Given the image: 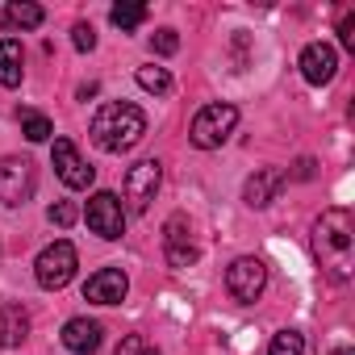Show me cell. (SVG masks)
<instances>
[{"mask_svg": "<svg viewBox=\"0 0 355 355\" xmlns=\"http://www.w3.org/2000/svg\"><path fill=\"white\" fill-rule=\"evenodd\" d=\"M71 42H76V51H92V46H96V30H92L88 21H80V26L71 30Z\"/></svg>", "mask_w": 355, "mask_h": 355, "instance_id": "cb8c5ba5", "label": "cell"}, {"mask_svg": "<svg viewBox=\"0 0 355 355\" xmlns=\"http://www.w3.org/2000/svg\"><path fill=\"white\" fill-rule=\"evenodd\" d=\"M138 84L146 88V92H155V96H167L171 92V76H167V67H138Z\"/></svg>", "mask_w": 355, "mask_h": 355, "instance_id": "ffe728a7", "label": "cell"}, {"mask_svg": "<svg viewBox=\"0 0 355 355\" xmlns=\"http://www.w3.org/2000/svg\"><path fill=\"white\" fill-rule=\"evenodd\" d=\"M284 180H288V175H284L280 167H259L251 180H247V189H243V201H247L251 209H263V205L276 201V193L284 189Z\"/></svg>", "mask_w": 355, "mask_h": 355, "instance_id": "4fadbf2b", "label": "cell"}, {"mask_svg": "<svg viewBox=\"0 0 355 355\" xmlns=\"http://www.w3.org/2000/svg\"><path fill=\"white\" fill-rule=\"evenodd\" d=\"M313 255L334 284H347L355 272V218L351 209H326L313 222Z\"/></svg>", "mask_w": 355, "mask_h": 355, "instance_id": "6da1fadb", "label": "cell"}, {"mask_svg": "<svg viewBox=\"0 0 355 355\" xmlns=\"http://www.w3.org/2000/svg\"><path fill=\"white\" fill-rule=\"evenodd\" d=\"M34 184H38V175H34V163L30 159H0V205H26L34 197Z\"/></svg>", "mask_w": 355, "mask_h": 355, "instance_id": "8992f818", "label": "cell"}, {"mask_svg": "<svg viewBox=\"0 0 355 355\" xmlns=\"http://www.w3.org/2000/svg\"><path fill=\"white\" fill-rule=\"evenodd\" d=\"M51 163H55L59 180H63L67 189H88V184L96 180V171L80 159V150H76L71 138H55V146H51Z\"/></svg>", "mask_w": 355, "mask_h": 355, "instance_id": "ba28073f", "label": "cell"}, {"mask_svg": "<svg viewBox=\"0 0 355 355\" xmlns=\"http://www.w3.org/2000/svg\"><path fill=\"white\" fill-rule=\"evenodd\" d=\"M159 184H163V167H159V159H142V163H134V167L125 171V184H121L130 209H134V214H146L150 201H155V193H159Z\"/></svg>", "mask_w": 355, "mask_h": 355, "instance_id": "52a82bcc", "label": "cell"}, {"mask_svg": "<svg viewBox=\"0 0 355 355\" xmlns=\"http://www.w3.org/2000/svg\"><path fill=\"white\" fill-rule=\"evenodd\" d=\"M163 255H167L171 268H189V263H197V247H193L189 222H184L180 214L167 218V226H163Z\"/></svg>", "mask_w": 355, "mask_h": 355, "instance_id": "30bf717a", "label": "cell"}, {"mask_svg": "<svg viewBox=\"0 0 355 355\" xmlns=\"http://www.w3.org/2000/svg\"><path fill=\"white\" fill-rule=\"evenodd\" d=\"M26 334H30V313L21 305H5V309H0V347H21Z\"/></svg>", "mask_w": 355, "mask_h": 355, "instance_id": "2e32d148", "label": "cell"}, {"mask_svg": "<svg viewBox=\"0 0 355 355\" xmlns=\"http://www.w3.org/2000/svg\"><path fill=\"white\" fill-rule=\"evenodd\" d=\"M138 355H159V351H146V347H142V351H138Z\"/></svg>", "mask_w": 355, "mask_h": 355, "instance_id": "83f0119b", "label": "cell"}, {"mask_svg": "<svg viewBox=\"0 0 355 355\" xmlns=\"http://www.w3.org/2000/svg\"><path fill=\"white\" fill-rule=\"evenodd\" d=\"M334 355H351V351H334Z\"/></svg>", "mask_w": 355, "mask_h": 355, "instance_id": "f1b7e54d", "label": "cell"}, {"mask_svg": "<svg viewBox=\"0 0 355 355\" xmlns=\"http://www.w3.org/2000/svg\"><path fill=\"white\" fill-rule=\"evenodd\" d=\"M297 175H301V180H309V175H313V159H301L297 163Z\"/></svg>", "mask_w": 355, "mask_h": 355, "instance_id": "4316f807", "label": "cell"}, {"mask_svg": "<svg viewBox=\"0 0 355 355\" xmlns=\"http://www.w3.org/2000/svg\"><path fill=\"white\" fill-rule=\"evenodd\" d=\"M88 230L101 234V239H121L125 234V214H121V201L113 193H96L88 201Z\"/></svg>", "mask_w": 355, "mask_h": 355, "instance_id": "9c48e42d", "label": "cell"}, {"mask_svg": "<svg viewBox=\"0 0 355 355\" xmlns=\"http://www.w3.org/2000/svg\"><path fill=\"white\" fill-rule=\"evenodd\" d=\"M125 288H130V280H125L121 268H101L96 276H88V284H84V301H96V305H121V301H125Z\"/></svg>", "mask_w": 355, "mask_h": 355, "instance_id": "8fae6325", "label": "cell"}, {"mask_svg": "<svg viewBox=\"0 0 355 355\" xmlns=\"http://www.w3.org/2000/svg\"><path fill=\"white\" fill-rule=\"evenodd\" d=\"M268 355H305V338L297 330H280V334H272Z\"/></svg>", "mask_w": 355, "mask_h": 355, "instance_id": "44dd1931", "label": "cell"}, {"mask_svg": "<svg viewBox=\"0 0 355 355\" xmlns=\"http://www.w3.org/2000/svg\"><path fill=\"white\" fill-rule=\"evenodd\" d=\"M150 51H155V55H175V51H180V38H175V30L150 34Z\"/></svg>", "mask_w": 355, "mask_h": 355, "instance_id": "603a6c76", "label": "cell"}, {"mask_svg": "<svg viewBox=\"0 0 355 355\" xmlns=\"http://www.w3.org/2000/svg\"><path fill=\"white\" fill-rule=\"evenodd\" d=\"M21 42L17 38H0V88H17L26 67H21Z\"/></svg>", "mask_w": 355, "mask_h": 355, "instance_id": "9a60e30c", "label": "cell"}, {"mask_svg": "<svg viewBox=\"0 0 355 355\" xmlns=\"http://www.w3.org/2000/svg\"><path fill=\"white\" fill-rule=\"evenodd\" d=\"M46 21L42 5H30V0H21V5H9L5 9V30H38Z\"/></svg>", "mask_w": 355, "mask_h": 355, "instance_id": "e0dca14e", "label": "cell"}, {"mask_svg": "<svg viewBox=\"0 0 355 355\" xmlns=\"http://www.w3.org/2000/svg\"><path fill=\"white\" fill-rule=\"evenodd\" d=\"M301 76L309 80V84H330L334 80V71H338V55H334V46H326V42H309L305 51H301Z\"/></svg>", "mask_w": 355, "mask_h": 355, "instance_id": "7c38bea8", "label": "cell"}, {"mask_svg": "<svg viewBox=\"0 0 355 355\" xmlns=\"http://www.w3.org/2000/svg\"><path fill=\"white\" fill-rule=\"evenodd\" d=\"M142 134H146V113L138 105H130V101H109L92 117V142L101 150H109V155L134 150L142 142Z\"/></svg>", "mask_w": 355, "mask_h": 355, "instance_id": "7a4b0ae2", "label": "cell"}, {"mask_svg": "<svg viewBox=\"0 0 355 355\" xmlns=\"http://www.w3.org/2000/svg\"><path fill=\"white\" fill-rule=\"evenodd\" d=\"M101 334H105L101 322H92V318H71V322L63 326V347H67L71 355H92V351L101 347Z\"/></svg>", "mask_w": 355, "mask_h": 355, "instance_id": "5bb4252c", "label": "cell"}, {"mask_svg": "<svg viewBox=\"0 0 355 355\" xmlns=\"http://www.w3.org/2000/svg\"><path fill=\"white\" fill-rule=\"evenodd\" d=\"M338 34H343V46H347V51H355V17H347V21L338 26Z\"/></svg>", "mask_w": 355, "mask_h": 355, "instance_id": "d4e9b609", "label": "cell"}, {"mask_svg": "<svg viewBox=\"0 0 355 355\" xmlns=\"http://www.w3.org/2000/svg\"><path fill=\"white\" fill-rule=\"evenodd\" d=\"M21 134H26L30 142H46V138L55 134V125H51V117H42V113L21 109Z\"/></svg>", "mask_w": 355, "mask_h": 355, "instance_id": "d6986e66", "label": "cell"}, {"mask_svg": "<svg viewBox=\"0 0 355 355\" xmlns=\"http://www.w3.org/2000/svg\"><path fill=\"white\" fill-rule=\"evenodd\" d=\"M76 247L67 243V239H59V243H51L42 255H38V263H34V280L42 284V288H63V284H71V276H76Z\"/></svg>", "mask_w": 355, "mask_h": 355, "instance_id": "277c9868", "label": "cell"}, {"mask_svg": "<svg viewBox=\"0 0 355 355\" xmlns=\"http://www.w3.org/2000/svg\"><path fill=\"white\" fill-rule=\"evenodd\" d=\"M263 284H268V263L255 259V255H243V259H234L226 268V288H230V297L239 305H255Z\"/></svg>", "mask_w": 355, "mask_h": 355, "instance_id": "5b68a950", "label": "cell"}, {"mask_svg": "<svg viewBox=\"0 0 355 355\" xmlns=\"http://www.w3.org/2000/svg\"><path fill=\"white\" fill-rule=\"evenodd\" d=\"M138 351H142V338L138 334H125L121 347H117V355H138Z\"/></svg>", "mask_w": 355, "mask_h": 355, "instance_id": "484cf974", "label": "cell"}, {"mask_svg": "<svg viewBox=\"0 0 355 355\" xmlns=\"http://www.w3.org/2000/svg\"><path fill=\"white\" fill-rule=\"evenodd\" d=\"M234 125H239V109L226 105V101H214V105H205V109L193 117L189 142H193L197 150H218V146L234 134Z\"/></svg>", "mask_w": 355, "mask_h": 355, "instance_id": "3957f363", "label": "cell"}, {"mask_svg": "<svg viewBox=\"0 0 355 355\" xmlns=\"http://www.w3.org/2000/svg\"><path fill=\"white\" fill-rule=\"evenodd\" d=\"M109 21H113L121 34H130V30H138V26L146 21V5H113V9H109Z\"/></svg>", "mask_w": 355, "mask_h": 355, "instance_id": "ac0fdd59", "label": "cell"}, {"mask_svg": "<svg viewBox=\"0 0 355 355\" xmlns=\"http://www.w3.org/2000/svg\"><path fill=\"white\" fill-rule=\"evenodd\" d=\"M46 218L59 226V230H67V226H76V218H80V209L71 205V201H59V205H51L46 209Z\"/></svg>", "mask_w": 355, "mask_h": 355, "instance_id": "7402d4cb", "label": "cell"}]
</instances>
